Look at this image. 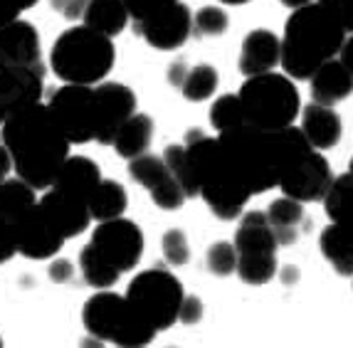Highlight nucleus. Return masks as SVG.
I'll return each mask as SVG.
<instances>
[{
    "mask_svg": "<svg viewBox=\"0 0 353 348\" xmlns=\"http://www.w3.org/2000/svg\"><path fill=\"white\" fill-rule=\"evenodd\" d=\"M35 193L37 190L30 183H25L20 176L6 178L0 183V215L12 225V220H18L25 210H30L37 203Z\"/></svg>",
    "mask_w": 353,
    "mask_h": 348,
    "instance_id": "cd10ccee",
    "label": "nucleus"
},
{
    "mask_svg": "<svg viewBox=\"0 0 353 348\" xmlns=\"http://www.w3.org/2000/svg\"><path fill=\"white\" fill-rule=\"evenodd\" d=\"M319 247H321V254H324V260L331 265V269L343 274V277H351L353 274V242L339 225L331 223L329 227H324V232L319 237Z\"/></svg>",
    "mask_w": 353,
    "mask_h": 348,
    "instance_id": "bb28decb",
    "label": "nucleus"
},
{
    "mask_svg": "<svg viewBox=\"0 0 353 348\" xmlns=\"http://www.w3.org/2000/svg\"><path fill=\"white\" fill-rule=\"evenodd\" d=\"M124 3H126V10H129L131 20L139 23V20L151 18L153 12L163 10L165 6H171L176 0H124Z\"/></svg>",
    "mask_w": 353,
    "mask_h": 348,
    "instance_id": "e433bc0d",
    "label": "nucleus"
},
{
    "mask_svg": "<svg viewBox=\"0 0 353 348\" xmlns=\"http://www.w3.org/2000/svg\"><path fill=\"white\" fill-rule=\"evenodd\" d=\"M82 324L89 336L99 343H114L124 348H141L156 338V326L143 316L139 309L126 299V294H117L109 289H97L84 301Z\"/></svg>",
    "mask_w": 353,
    "mask_h": 348,
    "instance_id": "39448f33",
    "label": "nucleus"
},
{
    "mask_svg": "<svg viewBox=\"0 0 353 348\" xmlns=\"http://www.w3.org/2000/svg\"><path fill=\"white\" fill-rule=\"evenodd\" d=\"M183 148L190 171L198 181V193L210 207V213L220 220L240 218L250 201V193H245L225 168L218 151V139H212L201 129H190L185 134Z\"/></svg>",
    "mask_w": 353,
    "mask_h": 348,
    "instance_id": "7ed1b4c3",
    "label": "nucleus"
},
{
    "mask_svg": "<svg viewBox=\"0 0 353 348\" xmlns=\"http://www.w3.org/2000/svg\"><path fill=\"white\" fill-rule=\"evenodd\" d=\"M0 50L15 65H25V67L42 65L37 28L23 18L12 20L6 28H0Z\"/></svg>",
    "mask_w": 353,
    "mask_h": 348,
    "instance_id": "a211bd4d",
    "label": "nucleus"
},
{
    "mask_svg": "<svg viewBox=\"0 0 353 348\" xmlns=\"http://www.w3.org/2000/svg\"><path fill=\"white\" fill-rule=\"evenodd\" d=\"M331 183H334V173H331L329 161L319 148H312L309 154H304L296 163H292L284 171L279 188H282L284 195L294 198V201L314 203L324 201Z\"/></svg>",
    "mask_w": 353,
    "mask_h": 348,
    "instance_id": "f8f14e48",
    "label": "nucleus"
},
{
    "mask_svg": "<svg viewBox=\"0 0 353 348\" xmlns=\"http://www.w3.org/2000/svg\"><path fill=\"white\" fill-rule=\"evenodd\" d=\"M114 37L101 35L87 25H74L54 40L50 67L65 84H99L114 70Z\"/></svg>",
    "mask_w": 353,
    "mask_h": 348,
    "instance_id": "20e7f679",
    "label": "nucleus"
},
{
    "mask_svg": "<svg viewBox=\"0 0 353 348\" xmlns=\"http://www.w3.org/2000/svg\"><path fill=\"white\" fill-rule=\"evenodd\" d=\"M277 65H282V40L267 28L252 30L242 40L240 59H237L240 72L245 77H254V74L274 72Z\"/></svg>",
    "mask_w": 353,
    "mask_h": 348,
    "instance_id": "f3484780",
    "label": "nucleus"
},
{
    "mask_svg": "<svg viewBox=\"0 0 353 348\" xmlns=\"http://www.w3.org/2000/svg\"><path fill=\"white\" fill-rule=\"evenodd\" d=\"M48 109L70 143H89L97 134L94 84H65L52 92Z\"/></svg>",
    "mask_w": 353,
    "mask_h": 348,
    "instance_id": "1a4fd4ad",
    "label": "nucleus"
},
{
    "mask_svg": "<svg viewBox=\"0 0 353 348\" xmlns=\"http://www.w3.org/2000/svg\"><path fill=\"white\" fill-rule=\"evenodd\" d=\"M237 277L250 287H262L277 274V235L272 230L267 213H245L235 230Z\"/></svg>",
    "mask_w": 353,
    "mask_h": 348,
    "instance_id": "0eeeda50",
    "label": "nucleus"
},
{
    "mask_svg": "<svg viewBox=\"0 0 353 348\" xmlns=\"http://www.w3.org/2000/svg\"><path fill=\"white\" fill-rule=\"evenodd\" d=\"M15 252H18V245L12 235V225L0 215V265H6Z\"/></svg>",
    "mask_w": 353,
    "mask_h": 348,
    "instance_id": "ea45409f",
    "label": "nucleus"
},
{
    "mask_svg": "<svg viewBox=\"0 0 353 348\" xmlns=\"http://www.w3.org/2000/svg\"><path fill=\"white\" fill-rule=\"evenodd\" d=\"M48 274L54 284H70L72 279H74V267L67 260H54L52 265H50Z\"/></svg>",
    "mask_w": 353,
    "mask_h": 348,
    "instance_id": "37998d69",
    "label": "nucleus"
},
{
    "mask_svg": "<svg viewBox=\"0 0 353 348\" xmlns=\"http://www.w3.org/2000/svg\"><path fill=\"white\" fill-rule=\"evenodd\" d=\"M245 112V124L259 131H279L296 121L301 109L299 89L289 74L265 72L248 77L237 92Z\"/></svg>",
    "mask_w": 353,
    "mask_h": 348,
    "instance_id": "423d86ee",
    "label": "nucleus"
},
{
    "mask_svg": "<svg viewBox=\"0 0 353 348\" xmlns=\"http://www.w3.org/2000/svg\"><path fill=\"white\" fill-rule=\"evenodd\" d=\"M230 28V15L220 6H205L193 15L195 37H220Z\"/></svg>",
    "mask_w": 353,
    "mask_h": 348,
    "instance_id": "f704fd0d",
    "label": "nucleus"
},
{
    "mask_svg": "<svg viewBox=\"0 0 353 348\" xmlns=\"http://www.w3.org/2000/svg\"><path fill=\"white\" fill-rule=\"evenodd\" d=\"M324 210L329 215L331 223H336L351 237L353 242V171L348 168V173L334 178L329 193L324 195Z\"/></svg>",
    "mask_w": 353,
    "mask_h": 348,
    "instance_id": "393cba45",
    "label": "nucleus"
},
{
    "mask_svg": "<svg viewBox=\"0 0 353 348\" xmlns=\"http://www.w3.org/2000/svg\"><path fill=\"white\" fill-rule=\"evenodd\" d=\"M126 207H129V193H126L124 185L112 181V178H101L92 198H89L92 220L104 223V220L121 218L126 213Z\"/></svg>",
    "mask_w": 353,
    "mask_h": 348,
    "instance_id": "a878e982",
    "label": "nucleus"
},
{
    "mask_svg": "<svg viewBox=\"0 0 353 348\" xmlns=\"http://www.w3.org/2000/svg\"><path fill=\"white\" fill-rule=\"evenodd\" d=\"M348 168H351V171H353V158H351V163H348Z\"/></svg>",
    "mask_w": 353,
    "mask_h": 348,
    "instance_id": "8fccbe9b",
    "label": "nucleus"
},
{
    "mask_svg": "<svg viewBox=\"0 0 353 348\" xmlns=\"http://www.w3.org/2000/svg\"><path fill=\"white\" fill-rule=\"evenodd\" d=\"M3 143L12 158V171L35 190L54 183L59 165L70 156L67 136L54 124L48 104L30 101L3 121Z\"/></svg>",
    "mask_w": 353,
    "mask_h": 348,
    "instance_id": "f257e3e1",
    "label": "nucleus"
},
{
    "mask_svg": "<svg viewBox=\"0 0 353 348\" xmlns=\"http://www.w3.org/2000/svg\"><path fill=\"white\" fill-rule=\"evenodd\" d=\"M284 8H289V10H296V8L301 6H309V3H314V0H279Z\"/></svg>",
    "mask_w": 353,
    "mask_h": 348,
    "instance_id": "de8ad7c7",
    "label": "nucleus"
},
{
    "mask_svg": "<svg viewBox=\"0 0 353 348\" xmlns=\"http://www.w3.org/2000/svg\"><path fill=\"white\" fill-rule=\"evenodd\" d=\"M161 249H163V260L171 267H185L190 262V242L188 235L178 227L168 230L161 240Z\"/></svg>",
    "mask_w": 353,
    "mask_h": 348,
    "instance_id": "c9c22d12",
    "label": "nucleus"
},
{
    "mask_svg": "<svg viewBox=\"0 0 353 348\" xmlns=\"http://www.w3.org/2000/svg\"><path fill=\"white\" fill-rule=\"evenodd\" d=\"M218 84H220V74L218 70L208 62L203 65H193L188 67V74L183 79L181 84V94L185 96V101H208L215 92H218Z\"/></svg>",
    "mask_w": 353,
    "mask_h": 348,
    "instance_id": "7c9ffc66",
    "label": "nucleus"
},
{
    "mask_svg": "<svg viewBox=\"0 0 353 348\" xmlns=\"http://www.w3.org/2000/svg\"><path fill=\"white\" fill-rule=\"evenodd\" d=\"M267 220H270L272 230L277 235L279 247H287V245H294L299 240L301 230H304L306 213H304V203L282 195L277 201H272L267 205Z\"/></svg>",
    "mask_w": 353,
    "mask_h": 348,
    "instance_id": "4be33fe9",
    "label": "nucleus"
},
{
    "mask_svg": "<svg viewBox=\"0 0 353 348\" xmlns=\"http://www.w3.org/2000/svg\"><path fill=\"white\" fill-rule=\"evenodd\" d=\"M210 124L212 129L223 134V131L237 129L245 124V112H242V101L237 94H223L212 101L210 107Z\"/></svg>",
    "mask_w": 353,
    "mask_h": 348,
    "instance_id": "2f4dec72",
    "label": "nucleus"
},
{
    "mask_svg": "<svg viewBox=\"0 0 353 348\" xmlns=\"http://www.w3.org/2000/svg\"><path fill=\"white\" fill-rule=\"evenodd\" d=\"M134 32L153 50L173 52V50H181L193 35V12L185 3L176 0L163 10L153 12L151 18L134 23Z\"/></svg>",
    "mask_w": 353,
    "mask_h": 348,
    "instance_id": "9b49d317",
    "label": "nucleus"
},
{
    "mask_svg": "<svg viewBox=\"0 0 353 348\" xmlns=\"http://www.w3.org/2000/svg\"><path fill=\"white\" fill-rule=\"evenodd\" d=\"M312 84V99L326 107H336L339 101L353 94V74L341 59H329L319 67L309 79Z\"/></svg>",
    "mask_w": 353,
    "mask_h": 348,
    "instance_id": "6ab92c4d",
    "label": "nucleus"
},
{
    "mask_svg": "<svg viewBox=\"0 0 353 348\" xmlns=\"http://www.w3.org/2000/svg\"><path fill=\"white\" fill-rule=\"evenodd\" d=\"M129 20L131 15L126 10L124 0H87V8H84L82 15V23L87 28L109 37L121 35L126 25H129Z\"/></svg>",
    "mask_w": 353,
    "mask_h": 348,
    "instance_id": "5701e85b",
    "label": "nucleus"
},
{
    "mask_svg": "<svg viewBox=\"0 0 353 348\" xmlns=\"http://www.w3.org/2000/svg\"><path fill=\"white\" fill-rule=\"evenodd\" d=\"M153 134H156L153 119L148 116V114L136 112L134 116L119 129L112 146L121 158L131 161V158H136V156L148 154V148H151V143H153Z\"/></svg>",
    "mask_w": 353,
    "mask_h": 348,
    "instance_id": "b1692460",
    "label": "nucleus"
},
{
    "mask_svg": "<svg viewBox=\"0 0 353 348\" xmlns=\"http://www.w3.org/2000/svg\"><path fill=\"white\" fill-rule=\"evenodd\" d=\"M52 8L67 20H79L84 15L87 0H52Z\"/></svg>",
    "mask_w": 353,
    "mask_h": 348,
    "instance_id": "79ce46f5",
    "label": "nucleus"
},
{
    "mask_svg": "<svg viewBox=\"0 0 353 348\" xmlns=\"http://www.w3.org/2000/svg\"><path fill=\"white\" fill-rule=\"evenodd\" d=\"M0 348H3V338H0Z\"/></svg>",
    "mask_w": 353,
    "mask_h": 348,
    "instance_id": "3c124183",
    "label": "nucleus"
},
{
    "mask_svg": "<svg viewBox=\"0 0 353 348\" xmlns=\"http://www.w3.org/2000/svg\"><path fill=\"white\" fill-rule=\"evenodd\" d=\"M205 267L212 277H230L232 272H237L235 242H228V240L212 242L205 252Z\"/></svg>",
    "mask_w": 353,
    "mask_h": 348,
    "instance_id": "72a5a7b5",
    "label": "nucleus"
},
{
    "mask_svg": "<svg viewBox=\"0 0 353 348\" xmlns=\"http://www.w3.org/2000/svg\"><path fill=\"white\" fill-rule=\"evenodd\" d=\"M346 30L319 0L292 10L282 35V70L292 79H312L319 67L341 52Z\"/></svg>",
    "mask_w": 353,
    "mask_h": 348,
    "instance_id": "f03ea898",
    "label": "nucleus"
},
{
    "mask_svg": "<svg viewBox=\"0 0 353 348\" xmlns=\"http://www.w3.org/2000/svg\"><path fill=\"white\" fill-rule=\"evenodd\" d=\"M37 205L42 207V213L48 215V220L57 227V232L65 240L79 237L82 232H87L89 223H92L89 203L79 201V198H74V195L65 193V190L59 188H48V193L37 201Z\"/></svg>",
    "mask_w": 353,
    "mask_h": 348,
    "instance_id": "dca6fc26",
    "label": "nucleus"
},
{
    "mask_svg": "<svg viewBox=\"0 0 353 348\" xmlns=\"http://www.w3.org/2000/svg\"><path fill=\"white\" fill-rule=\"evenodd\" d=\"M42 89H45V67L15 65L0 50V124L30 101H40Z\"/></svg>",
    "mask_w": 353,
    "mask_h": 348,
    "instance_id": "ddd939ff",
    "label": "nucleus"
},
{
    "mask_svg": "<svg viewBox=\"0 0 353 348\" xmlns=\"http://www.w3.org/2000/svg\"><path fill=\"white\" fill-rule=\"evenodd\" d=\"M203 316V301L198 296H185L181 307V316H178V324H198Z\"/></svg>",
    "mask_w": 353,
    "mask_h": 348,
    "instance_id": "a19ab883",
    "label": "nucleus"
},
{
    "mask_svg": "<svg viewBox=\"0 0 353 348\" xmlns=\"http://www.w3.org/2000/svg\"><path fill=\"white\" fill-rule=\"evenodd\" d=\"M92 247L104 257L109 265L117 267L121 274L139 267L143 257V232L134 220L124 215L114 220H104L92 232Z\"/></svg>",
    "mask_w": 353,
    "mask_h": 348,
    "instance_id": "9d476101",
    "label": "nucleus"
},
{
    "mask_svg": "<svg viewBox=\"0 0 353 348\" xmlns=\"http://www.w3.org/2000/svg\"><path fill=\"white\" fill-rule=\"evenodd\" d=\"M12 235H15L18 254L35 262L57 257V252L65 245V237L59 235L57 227L50 223L37 203L30 210H25L18 220H12Z\"/></svg>",
    "mask_w": 353,
    "mask_h": 348,
    "instance_id": "4468645a",
    "label": "nucleus"
},
{
    "mask_svg": "<svg viewBox=\"0 0 353 348\" xmlns=\"http://www.w3.org/2000/svg\"><path fill=\"white\" fill-rule=\"evenodd\" d=\"M40 0H0V28L20 18V12L37 6Z\"/></svg>",
    "mask_w": 353,
    "mask_h": 348,
    "instance_id": "58836bf2",
    "label": "nucleus"
},
{
    "mask_svg": "<svg viewBox=\"0 0 353 348\" xmlns=\"http://www.w3.org/2000/svg\"><path fill=\"white\" fill-rule=\"evenodd\" d=\"M223 6H245V3H250V0H220Z\"/></svg>",
    "mask_w": 353,
    "mask_h": 348,
    "instance_id": "09e8293b",
    "label": "nucleus"
},
{
    "mask_svg": "<svg viewBox=\"0 0 353 348\" xmlns=\"http://www.w3.org/2000/svg\"><path fill=\"white\" fill-rule=\"evenodd\" d=\"M339 59H341L343 65L351 70V74H353V32L351 35H346V40H343V45H341V52H339Z\"/></svg>",
    "mask_w": 353,
    "mask_h": 348,
    "instance_id": "49530a36",
    "label": "nucleus"
},
{
    "mask_svg": "<svg viewBox=\"0 0 353 348\" xmlns=\"http://www.w3.org/2000/svg\"><path fill=\"white\" fill-rule=\"evenodd\" d=\"M129 176H131L134 183H139L141 188H146L148 193L176 178L171 173V168H168V163L163 161V156H153V154H143V156L131 158L129 161Z\"/></svg>",
    "mask_w": 353,
    "mask_h": 348,
    "instance_id": "c756f323",
    "label": "nucleus"
},
{
    "mask_svg": "<svg viewBox=\"0 0 353 348\" xmlns=\"http://www.w3.org/2000/svg\"><path fill=\"white\" fill-rule=\"evenodd\" d=\"M319 3L339 20V25L351 35L353 32V0H319Z\"/></svg>",
    "mask_w": 353,
    "mask_h": 348,
    "instance_id": "4c0bfd02",
    "label": "nucleus"
},
{
    "mask_svg": "<svg viewBox=\"0 0 353 348\" xmlns=\"http://www.w3.org/2000/svg\"><path fill=\"white\" fill-rule=\"evenodd\" d=\"M301 131L309 139L314 148L319 151H329L336 143L341 141V116L334 112V107H326V104H319L312 101L309 107L301 112Z\"/></svg>",
    "mask_w": 353,
    "mask_h": 348,
    "instance_id": "412c9836",
    "label": "nucleus"
},
{
    "mask_svg": "<svg viewBox=\"0 0 353 348\" xmlns=\"http://www.w3.org/2000/svg\"><path fill=\"white\" fill-rule=\"evenodd\" d=\"M79 272H82L84 284L92 287V289H109V287H114V284L119 282V277H121V272L114 265H109V262L92 247V242H89L87 247H82V252H79Z\"/></svg>",
    "mask_w": 353,
    "mask_h": 348,
    "instance_id": "c85d7f7f",
    "label": "nucleus"
},
{
    "mask_svg": "<svg viewBox=\"0 0 353 348\" xmlns=\"http://www.w3.org/2000/svg\"><path fill=\"white\" fill-rule=\"evenodd\" d=\"M185 74H188V67H185V62H181V59H178V62H173V65L168 67V82H171L173 87L181 89Z\"/></svg>",
    "mask_w": 353,
    "mask_h": 348,
    "instance_id": "c03bdc74",
    "label": "nucleus"
},
{
    "mask_svg": "<svg viewBox=\"0 0 353 348\" xmlns=\"http://www.w3.org/2000/svg\"><path fill=\"white\" fill-rule=\"evenodd\" d=\"M97 96V134L94 141L101 146H112L119 129L136 114L134 89L121 82L94 84Z\"/></svg>",
    "mask_w": 353,
    "mask_h": 348,
    "instance_id": "2eb2a0df",
    "label": "nucleus"
},
{
    "mask_svg": "<svg viewBox=\"0 0 353 348\" xmlns=\"http://www.w3.org/2000/svg\"><path fill=\"white\" fill-rule=\"evenodd\" d=\"M99 181L101 171L97 161L87 158V156H67L65 163L59 165V173L50 188H59L65 190V193L74 195V198H79V201L89 203Z\"/></svg>",
    "mask_w": 353,
    "mask_h": 348,
    "instance_id": "aec40b11",
    "label": "nucleus"
},
{
    "mask_svg": "<svg viewBox=\"0 0 353 348\" xmlns=\"http://www.w3.org/2000/svg\"><path fill=\"white\" fill-rule=\"evenodd\" d=\"M10 171H12V158L8 154L6 143H3V131H0V183L10 176Z\"/></svg>",
    "mask_w": 353,
    "mask_h": 348,
    "instance_id": "a18cd8bd",
    "label": "nucleus"
},
{
    "mask_svg": "<svg viewBox=\"0 0 353 348\" xmlns=\"http://www.w3.org/2000/svg\"><path fill=\"white\" fill-rule=\"evenodd\" d=\"M163 161L168 163V168H171V173L178 178V183L183 185V190H185V195L190 198H195L198 193V181H195L193 171H190L188 165V158H185V148H183V143H171V146L163 151Z\"/></svg>",
    "mask_w": 353,
    "mask_h": 348,
    "instance_id": "473e14b6",
    "label": "nucleus"
},
{
    "mask_svg": "<svg viewBox=\"0 0 353 348\" xmlns=\"http://www.w3.org/2000/svg\"><path fill=\"white\" fill-rule=\"evenodd\" d=\"M126 299L156 326V331H168L173 324H178L185 291L173 272L153 267V269L139 272L131 279Z\"/></svg>",
    "mask_w": 353,
    "mask_h": 348,
    "instance_id": "6e6552de",
    "label": "nucleus"
}]
</instances>
